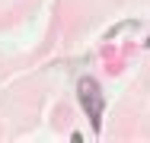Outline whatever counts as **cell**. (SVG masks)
I'll list each match as a JSON object with an SVG mask.
<instances>
[{"mask_svg":"<svg viewBox=\"0 0 150 143\" xmlns=\"http://www.w3.org/2000/svg\"><path fill=\"white\" fill-rule=\"evenodd\" d=\"M77 99H80L83 111L90 118L93 130L99 134V130H102V89H99V83H96L93 76H83L80 86H77Z\"/></svg>","mask_w":150,"mask_h":143,"instance_id":"6da1fadb","label":"cell"}]
</instances>
